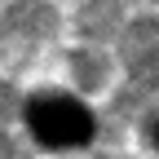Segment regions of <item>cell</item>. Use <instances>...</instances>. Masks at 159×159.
<instances>
[{
    "label": "cell",
    "mask_w": 159,
    "mask_h": 159,
    "mask_svg": "<svg viewBox=\"0 0 159 159\" xmlns=\"http://www.w3.org/2000/svg\"><path fill=\"white\" fill-rule=\"evenodd\" d=\"M27 119H31V128L44 146L66 150V146H84L93 137V115L80 102H71V97H35L27 106Z\"/></svg>",
    "instance_id": "obj_1"
}]
</instances>
